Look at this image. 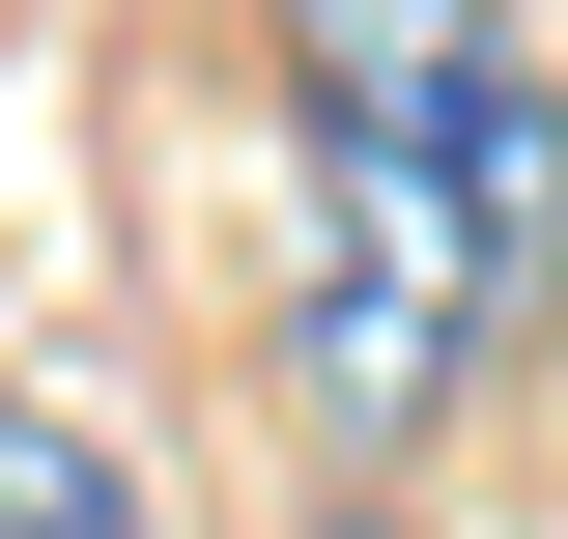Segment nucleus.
Masks as SVG:
<instances>
[{
    "label": "nucleus",
    "instance_id": "f257e3e1",
    "mask_svg": "<svg viewBox=\"0 0 568 539\" xmlns=\"http://www.w3.org/2000/svg\"><path fill=\"white\" fill-rule=\"evenodd\" d=\"M484 284H455V256H398V227H342V200H313V284H284V398H313V455H426V426H455V398H484Z\"/></svg>",
    "mask_w": 568,
    "mask_h": 539
},
{
    "label": "nucleus",
    "instance_id": "f03ea898",
    "mask_svg": "<svg viewBox=\"0 0 568 539\" xmlns=\"http://www.w3.org/2000/svg\"><path fill=\"white\" fill-rule=\"evenodd\" d=\"M313 200H342V227H398V256H455V284L511 313V284L568 256V85L511 58V85H455L426 142H369V171H313Z\"/></svg>",
    "mask_w": 568,
    "mask_h": 539
},
{
    "label": "nucleus",
    "instance_id": "7ed1b4c3",
    "mask_svg": "<svg viewBox=\"0 0 568 539\" xmlns=\"http://www.w3.org/2000/svg\"><path fill=\"white\" fill-rule=\"evenodd\" d=\"M284 29V114H313V171H369V142H426L455 85H511L484 0H256Z\"/></svg>",
    "mask_w": 568,
    "mask_h": 539
},
{
    "label": "nucleus",
    "instance_id": "20e7f679",
    "mask_svg": "<svg viewBox=\"0 0 568 539\" xmlns=\"http://www.w3.org/2000/svg\"><path fill=\"white\" fill-rule=\"evenodd\" d=\"M0 539H171V511H142V455L85 398H0Z\"/></svg>",
    "mask_w": 568,
    "mask_h": 539
},
{
    "label": "nucleus",
    "instance_id": "39448f33",
    "mask_svg": "<svg viewBox=\"0 0 568 539\" xmlns=\"http://www.w3.org/2000/svg\"><path fill=\"white\" fill-rule=\"evenodd\" d=\"M342 539H398V511H342Z\"/></svg>",
    "mask_w": 568,
    "mask_h": 539
}]
</instances>
